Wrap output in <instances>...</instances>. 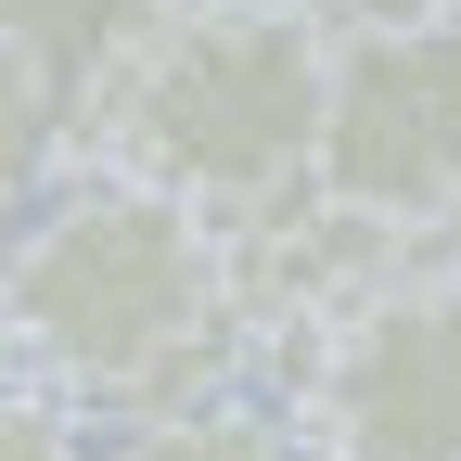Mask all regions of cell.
<instances>
[{"mask_svg": "<svg viewBox=\"0 0 461 461\" xmlns=\"http://www.w3.org/2000/svg\"><path fill=\"white\" fill-rule=\"evenodd\" d=\"M244 333L257 321H244V269H230V218L129 180V167L65 180L14 244V346L51 397L180 423V411H218Z\"/></svg>", "mask_w": 461, "mask_h": 461, "instance_id": "6da1fadb", "label": "cell"}, {"mask_svg": "<svg viewBox=\"0 0 461 461\" xmlns=\"http://www.w3.org/2000/svg\"><path fill=\"white\" fill-rule=\"evenodd\" d=\"M308 180L384 230L461 218V14H333V103Z\"/></svg>", "mask_w": 461, "mask_h": 461, "instance_id": "3957f363", "label": "cell"}, {"mask_svg": "<svg viewBox=\"0 0 461 461\" xmlns=\"http://www.w3.org/2000/svg\"><path fill=\"white\" fill-rule=\"evenodd\" d=\"M308 14H333V0H308Z\"/></svg>", "mask_w": 461, "mask_h": 461, "instance_id": "30bf717a", "label": "cell"}, {"mask_svg": "<svg viewBox=\"0 0 461 461\" xmlns=\"http://www.w3.org/2000/svg\"><path fill=\"white\" fill-rule=\"evenodd\" d=\"M0 461H103V448H77V436H65V411H51V397H26V411L0 423Z\"/></svg>", "mask_w": 461, "mask_h": 461, "instance_id": "52a82bcc", "label": "cell"}, {"mask_svg": "<svg viewBox=\"0 0 461 461\" xmlns=\"http://www.w3.org/2000/svg\"><path fill=\"white\" fill-rule=\"evenodd\" d=\"M333 103V14L308 0H193L90 115V167L180 193L205 218H257L321 167Z\"/></svg>", "mask_w": 461, "mask_h": 461, "instance_id": "7a4b0ae2", "label": "cell"}, {"mask_svg": "<svg viewBox=\"0 0 461 461\" xmlns=\"http://www.w3.org/2000/svg\"><path fill=\"white\" fill-rule=\"evenodd\" d=\"M359 14H448V0H359Z\"/></svg>", "mask_w": 461, "mask_h": 461, "instance_id": "ba28073f", "label": "cell"}, {"mask_svg": "<svg viewBox=\"0 0 461 461\" xmlns=\"http://www.w3.org/2000/svg\"><path fill=\"white\" fill-rule=\"evenodd\" d=\"M308 436L333 461H461V269H397L295 346Z\"/></svg>", "mask_w": 461, "mask_h": 461, "instance_id": "277c9868", "label": "cell"}, {"mask_svg": "<svg viewBox=\"0 0 461 461\" xmlns=\"http://www.w3.org/2000/svg\"><path fill=\"white\" fill-rule=\"evenodd\" d=\"M448 269H461V218H448Z\"/></svg>", "mask_w": 461, "mask_h": 461, "instance_id": "9c48e42d", "label": "cell"}, {"mask_svg": "<svg viewBox=\"0 0 461 461\" xmlns=\"http://www.w3.org/2000/svg\"><path fill=\"white\" fill-rule=\"evenodd\" d=\"M115 461H282V436L257 423V411H180V423H129V448Z\"/></svg>", "mask_w": 461, "mask_h": 461, "instance_id": "8992f818", "label": "cell"}, {"mask_svg": "<svg viewBox=\"0 0 461 461\" xmlns=\"http://www.w3.org/2000/svg\"><path fill=\"white\" fill-rule=\"evenodd\" d=\"M448 14H461V0H448Z\"/></svg>", "mask_w": 461, "mask_h": 461, "instance_id": "8fae6325", "label": "cell"}, {"mask_svg": "<svg viewBox=\"0 0 461 461\" xmlns=\"http://www.w3.org/2000/svg\"><path fill=\"white\" fill-rule=\"evenodd\" d=\"M193 0H0V39H14V180H51V154L90 141L103 90L141 65V51L180 26Z\"/></svg>", "mask_w": 461, "mask_h": 461, "instance_id": "5b68a950", "label": "cell"}]
</instances>
